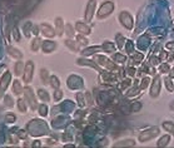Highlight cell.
<instances>
[{
	"mask_svg": "<svg viewBox=\"0 0 174 148\" xmlns=\"http://www.w3.org/2000/svg\"><path fill=\"white\" fill-rule=\"evenodd\" d=\"M114 9V4L112 2H105L104 4L100 5V8H99V10H98V18L99 19H103L105 18V16L108 15H110L112 11Z\"/></svg>",
	"mask_w": 174,
	"mask_h": 148,
	"instance_id": "6da1fadb",
	"label": "cell"
},
{
	"mask_svg": "<svg viewBox=\"0 0 174 148\" xmlns=\"http://www.w3.org/2000/svg\"><path fill=\"white\" fill-rule=\"evenodd\" d=\"M158 133H159V128L158 127H153L150 129L143 130V132L139 134V141L140 142H147V141H149V139L154 138L155 136H158Z\"/></svg>",
	"mask_w": 174,
	"mask_h": 148,
	"instance_id": "7a4b0ae2",
	"label": "cell"
},
{
	"mask_svg": "<svg viewBox=\"0 0 174 148\" xmlns=\"http://www.w3.org/2000/svg\"><path fill=\"white\" fill-rule=\"evenodd\" d=\"M119 19H120V23H122L127 29H129V30L133 29L134 21H133V18H131V15H130L128 11H123V13L119 15Z\"/></svg>",
	"mask_w": 174,
	"mask_h": 148,
	"instance_id": "3957f363",
	"label": "cell"
},
{
	"mask_svg": "<svg viewBox=\"0 0 174 148\" xmlns=\"http://www.w3.org/2000/svg\"><path fill=\"white\" fill-rule=\"evenodd\" d=\"M160 77L159 76H157L155 78H154V80H153V84H152V87H150V95L153 97V98H155V97H158V94H159V92H160Z\"/></svg>",
	"mask_w": 174,
	"mask_h": 148,
	"instance_id": "277c9868",
	"label": "cell"
},
{
	"mask_svg": "<svg viewBox=\"0 0 174 148\" xmlns=\"http://www.w3.org/2000/svg\"><path fill=\"white\" fill-rule=\"evenodd\" d=\"M10 80H11V74L8 72L4 74V77L2 78V82H0V97H2L5 92V89L8 88V85H9L10 83Z\"/></svg>",
	"mask_w": 174,
	"mask_h": 148,
	"instance_id": "5b68a950",
	"label": "cell"
},
{
	"mask_svg": "<svg viewBox=\"0 0 174 148\" xmlns=\"http://www.w3.org/2000/svg\"><path fill=\"white\" fill-rule=\"evenodd\" d=\"M33 70H34V64H33V62H28L27 65H25V73H24V82L25 83H29V82L33 78Z\"/></svg>",
	"mask_w": 174,
	"mask_h": 148,
	"instance_id": "8992f818",
	"label": "cell"
},
{
	"mask_svg": "<svg viewBox=\"0 0 174 148\" xmlns=\"http://www.w3.org/2000/svg\"><path fill=\"white\" fill-rule=\"evenodd\" d=\"M24 92H25L27 99L30 101L29 104H31V109H35L38 104H36V101H35V98H34V94H33V90L30 88H25V89H24Z\"/></svg>",
	"mask_w": 174,
	"mask_h": 148,
	"instance_id": "52a82bcc",
	"label": "cell"
},
{
	"mask_svg": "<svg viewBox=\"0 0 174 148\" xmlns=\"http://www.w3.org/2000/svg\"><path fill=\"white\" fill-rule=\"evenodd\" d=\"M94 8H95V0H90L88 6H87V11H85V20L87 21L92 20L93 14H94Z\"/></svg>",
	"mask_w": 174,
	"mask_h": 148,
	"instance_id": "ba28073f",
	"label": "cell"
},
{
	"mask_svg": "<svg viewBox=\"0 0 174 148\" xmlns=\"http://www.w3.org/2000/svg\"><path fill=\"white\" fill-rule=\"evenodd\" d=\"M39 2H40V0H27V2L24 3V6H23V10H24L23 14H27V13L31 11L38 5Z\"/></svg>",
	"mask_w": 174,
	"mask_h": 148,
	"instance_id": "9c48e42d",
	"label": "cell"
},
{
	"mask_svg": "<svg viewBox=\"0 0 174 148\" xmlns=\"http://www.w3.org/2000/svg\"><path fill=\"white\" fill-rule=\"evenodd\" d=\"M40 29H41V31H43V34L45 35V37H49V38H53L54 35H55V33H54V30L48 25V24H41L40 25Z\"/></svg>",
	"mask_w": 174,
	"mask_h": 148,
	"instance_id": "30bf717a",
	"label": "cell"
},
{
	"mask_svg": "<svg viewBox=\"0 0 174 148\" xmlns=\"http://www.w3.org/2000/svg\"><path fill=\"white\" fill-rule=\"evenodd\" d=\"M77 30L80 33V34H84V35L90 34V28L83 23H77Z\"/></svg>",
	"mask_w": 174,
	"mask_h": 148,
	"instance_id": "8fae6325",
	"label": "cell"
},
{
	"mask_svg": "<svg viewBox=\"0 0 174 148\" xmlns=\"http://www.w3.org/2000/svg\"><path fill=\"white\" fill-rule=\"evenodd\" d=\"M55 24H56V34H58V35H63V33H64V23H63V19H62V18H56Z\"/></svg>",
	"mask_w": 174,
	"mask_h": 148,
	"instance_id": "7c38bea8",
	"label": "cell"
},
{
	"mask_svg": "<svg viewBox=\"0 0 174 148\" xmlns=\"http://www.w3.org/2000/svg\"><path fill=\"white\" fill-rule=\"evenodd\" d=\"M8 53H9L11 56H14V58H18V59H20L21 56H23V54L18 50V49H15V48H13V47L8 48Z\"/></svg>",
	"mask_w": 174,
	"mask_h": 148,
	"instance_id": "4fadbf2b",
	"label": "cell"
},
{
	"mask_svg": "<svg viewBox=\"0 0 174 148\" xmlns=\"http://www.w3.org/2000/svg\"><path fill=\"white\" fill-rule=\"evenodd\" d=\"M13 90H14V93L18 94V95H20V94L23 93V87L20 85V82H19V80H15V82H14Z\"/></svg>",
	"mask_w": 174,
	"mask_h": 148,
	"instance_id": "5bb4252c",
	"label": "cell"
},
{
	"mask_svg": "<svg viewBox=\"0 0 174 148\" xmlns=\"http://www.w3.org/2000/svg\"><path fill=\"white\" fill-rule=\"evenodd\" d=\"M102 49H103L104 52H106V53H112V52L115 50V47H114V44H112V43H109V42H105V43L103 44Z\"/></svg>",
	"mask_w": 174,
	"mask_h": 148,
	"instance_id": "9a60e30c",
	"label": "cell"
},
{
	"mask_svg": "<svg viewBox=\"0 0 174 148\" xmlns=\"http://www.w3.org/2000/svg\"><path fill=\"white\" fill-rule=\"evenodd\" d=\"M163 128L165 130H168L172 134H174V123L173 122H164L163 123Z\"/></svg>",
	"mask_w": 174,
	"mask_h": 148,
	"instance_id": "2e32d148",
	"label": "cell"
},
{
	"mask_svg": "<svg viewBox=\"0 0 174 148\" xmlns=\"http://www.w3.org/2000/svg\"><path fill=\"white\" fill-rule=\"evenodd\" d=\"M170 141V137L169 136H163L160 139H159V142H158V147H165V146H168Z\"/></svg>",
	"mask_w": 174,
	"mask_h": 148,
	"instance_id": "e0dca14e",
	"label": "cell"
},
{
	"mask_svg": "<svg viewBox=\"0 0 174 148\" xmlns=\"http://www.w3.org/2000/svg\"><path fill=\"white\" fill-rule=\"evenodd\" d=\"M54 48H55V44H54L53 42H52V43H50V42H45V43L43 44V49H44L45 53H49V50L52 52Z\"/></svg>",
	"mask_w": 174,
	"mask_h": 148,
	"instance_id": "ac0fdd59",
	"label": "cell"
},
{
	"mask_svg": "<svg viewBox=\"0 0 174 148\" xmlns=\"http://www.w3.org/2000/svg\"><path fill=\"white\" fill-rule=\"evenodd\" d=\"M40 43L41 40L39 38H35L34 40H33V44H31V50L33 52H38V49L40 48Z\"/></svg>",
	"mask_w": 174,
	"mask_h": 148,
	"instance_id": "d6986e66",
	"label": "cell"
},
{
	"mask_svg": "<svg viewBox=\"0 0 174 148\" xmlns=\"http://www.w3.org/2000/svg\"><path fill=\"white\" fill-rule=\"evenodd\" d=\"M96 50H100V47H92V48H88V49H85V50L83 52V54H84V55H90V54L95 53Z\"/></svg>",
	"mask_w": 174,
	"mask_h": 148,
	"instance_id": "ffe728a7",
	"label": "cell"
},
{
	"mask_svg": "<svg viewBox=\"0 0 174 148\" xmlns=\"http://www.w3.org/2000/svg\"><path fill=\"white\" fill-rule=\"evenodd\" d=\"M38 94H39V97H40V99H43V101H45V102L49 101V95H48V93L45 92L44 89H39V90H38Z\"/></svg>",
	"mask_w": 174,
	"mask_h": 148,
	"instance_id": "44dd1931",
	"label": "cell"
},
{
	"mask_svg": "<svg viewBox=\"0 0 174 148\" xmlns=\"http://www.w3.org/2000/svg\"><path fill=\"white\" fill-rule=\"evenodd\" d=\"M23 67H24L23 62L16 63V65H15V74H16V76H20V74L23 73Z\"/></svg>",
	"mask_w": 174,
	"mask_h": 148,
	"instance_id": "7402d4cb",
	"label": "cell"
},
{
	"mask_svg": "<svg viewBox=\"0 0 174 148\" xmlns=\"http://www.w3.org/2000/svg\"><path fill=\"white\" fill-rule=\"evenodd\" d=\"M78 64H81V65H92V67L93 68H95V69H98L99 70V67H98V65L96 64H94V63H90V60H83V59H79L78 60Z\"/></svg>",
	"mask_w": 174,
	"mask_h": 148,
	"instance_id": "603a6c76",
	"label": "cell"
},
{
	"mask_svg": "<svg viewBox=\"0 0 174 148\" xmlns=\"http://www.w3.org/2000/svg\"><path fill=\"white\" fill-rule=\"evenodd\" d=\"M50 84H52V87L55 88V89H58V88H59V85H60L59 80H58L56 77H52V78H50Z\"/></svg>",
	"mask_w": 174,
	"mask_h": 148,
	"instance_id": "cb8c5ba5",
	"label": "cell"
},
{
	"mask_svg": "<svg viewBox=\"0 0 174 148\" xmlns=\"http://www.w3.org/2000/svg\"><path fill=\"white\" fill-rule=\"evenodd\" d=\"M143 60V54H140V53H137V54H134L133 55V62L135 63V64H139L140 62Z\"/></svg>",
	"mask_w": 174,
	"mask_h": 148,
	"instance_id": "d4e9b609",
	"label": "cell"
},
{
	"mask_svg": "<svg viewBox=\"0 0 174 148\" xmlns=\"http://www.w3.org/2000/svg\"><path fill=\"white\" fill-rule=\"evenodd\" d=\"M40 76H41V79H43L44 83H48V82H49V79H48V70L46 69H41Z\"/></svg>",
	"mask_w": 174,
	"mask_h": 148,
	"instance_id": "484cf974",
	"label": "cell"
},
{
	"mask_svg": "<svg viewBox=\"0 0 174 148\" xmlns=\"http://www.w3.org/2000/svg\"><path fill=\"white\" fill-rule=\"evenodd\" d=\"M124 146H134V141L130 139V141H123V143H117L115 147H124Z\"/></svg>",
	"mask_w": 174,
	"mask_h": 148,
	"instance_id": "4316f807",
	"label": "cell"
},
{
	"mask_svg": "<svg viewBox=\"0 0 174 148\" xmlns=\"http://www.w3.org/2000/svg\"><path fill=\"white\" fill-rule=\"evenodd\" d=\"M140 108H142V104H140L139 102H135V103H133L130 105V109H131V112H138Z\"/></svg>",
	"mask_w": 174,
	"mask_h": 148,
	"instance_id": "83f0119b",
	"label": "cell"
},
{
	"mask_svg": "<svg viewBox=\"0 0 174 148\" xmlns=\"http://www.w3.org/2000/svg\"><path fill=\"white\" fill-rule=\"evenodd\" d=\"M18 107H19V109H20L23 113L27 112V107H25V103H24V101L19 99V101H18Z\"/></svg>",
	"mask_w": 174,
	"mask_h": 148,
	"instance_id": "f1b7e54d",
	"label": "cell"
},
{
	"mask_svg": "<svg viewBox=\"0 0 174 148\" xmlns=\"http://www.w3.org/2000/svg\"><path fill=\"white\" fill-rule=\"evenodd\" d=\"M65 30H67V34H68L69 37H73V35H74V29H73V27L70 25V24H67V25H65Z\"/></svg>",
	"mask_w": 174,
	"mask_h": 148,
	"instance_id": "f546056e",
	"label": "cell"
},
{
	"mask_svg": "<svg viewBox=\"0 0 174 148\" xmlns=\"http://www.w3.org/2000/svg\"><path fill=\"white\" fill-rule=\"evenodd\" d=\"M114 59L117 60L118 63H124V62H125V56L122 55V54H115L114 55Z\"/></svg>",
	"mask_w": 174,
	"mask_h": 148,
	"instance_id": "4dcf8cb0",
	"label": "cell"
},
{
	"mask_svg": "<svg viewBox=\"0 0 174 148\" xmlns=\"http://www.w3.org/2000/svg\"><path fill=\"white\" fill-rule=\"evenodd\" d=\"M77 40H78L77 43H79V44H83V45H87V44H88V40H87L84 37H81V35H79V37L77 38Z\"/></svg>",
	"mask_w": 174,
	"mask_h": 148,
	"instance_id": "1f68e13d",
	"label": "cell"
},
{
	"mask_svg": "<svg viewBox=\"0 0 174 148\" xmlns=\"http://www.w3.org/2000/svg\"><path fill=\"white\" fill-rule=\"evenodd\" d=\"M159 69H160L162 73H168V72H169V65H168L167 63H164V64L160 65V68H159Z\"/></svg>",
	"mask_w": 174,
	"mask_h": 148,
	"instance_id": "d6a6232c",
	"label": "cell"
},
{
	"mask_svg": "<svg viewBox=\"0 0 174 148\" xmlns=\"http://www.w3.org/2000/svg\"><path fill=\"white\" fill-rule=\"evenodd\" d=\"M129 85H130V80H124L122 84H119V89L123 90V89H125V88L129 87Z\"/></svg>",
	"mask_w": 174,
	"mask_h": 148,
	"instance_id": "836d02e7",
	"label": "cell"
},
{
	"mask_svg": "<svg viewBox=\"0 0 174 148\" xmlns=\"http://www.w3.org/2000/svg\"><path fill=\"white\" fill-rule=\"evenodd\" d=\"M165 84H167V88H168V90H170V92H173L174 87H173L172 82H170V78H167V79H165Z\"/></svg>",
	"mask_w": 174,
	"mask_h": 148,
	"instance_id": "e575fe53",
	"label": "cell"
},
{
	"mask_svg": "<svg viewBox=\"0 0 174 148\" xmlns=\"http://www.w3.org/2000/svg\"><path fill=\"white\" fill-rule=\"evenodd\" d=\"M13 34H14V38H15V40H16V42H20V35H19V30L16 29V28H14V30H13Z\"/></svg>",
	"mask_w": 174,
	"mask_h": 148,
	"instance_id": "d590c367",
	"label": "cell"
},
{
	"mask_svg": "<svg viewBox=\"0 0 174 148\" xmlns=\"http://www.w3.org/2000/svg\"><path fill=\"white\" fill-rule=\"evenodd\" d=\"M67 45L70 47L73 50H78V47L75 45V43H74V42H71V40H67Z\"/></svg>",
	"mask_w": 174,
	"mask_h": 148,
	"instance_id": "8d00e7d4",
	"label": "cell"
},
{
	"mask_svg": "<svg viewBox=\"0 0 174 148\" xmlns=\"http://www.w3.org/2000/svg\"><path fill=\"white\" fill-rule=\"evenodd\" d=\"M117 42H118V47L122 48L124 45V38L122 35H117Z\"/></svg>",
	"mask_w": 174,
	"mask_h": 148,
	"instance_id": "74e56055",
	"label": "cell"
},
{
	"mask_svg": "<svg viewBox=\"0 0 174 148\" xmlns=\"http://www.w3.org/2000/svg\"><path fill=\"white\" fill-rule=\"evenodd\" d=\"M148 84H149V78H144V79L142 80V85H140L139 88H140V89H144V88L148 87Z\"/></svg>",
	"mask_w": 174,
	"mask_h": 148,
	"instance_id": "f35d334b",
	"label": "cell"
},
{
	"mask_svg": "<svg viewBox=\"0 0 174 148\" xmlns=\"http://www.w3.org/2000/svg\"><path fill=\"white\" fill-rule=\"evenodd\" d=\"M5 119H6L8 123H13V122H15V116L14 114H8Z\"/></svg>",
	"mask_w": 174,
	"mask_h": 148,
	"instance_id": "ab89813d",
	"label": "cell"
},
{
	"mask_svg": "<svg viewBox=\"0 0 174 148\" xmlns=\"http://www.w3.org/2000/svg\"><path fill=\"white\" fill-rule=\"evenodd\" d=\"M133 48H134L133 43H131V42H127V52H128V53L133 52Z\"/></svg>",
	"mask_w": 174,
	"mask_h": 148,
	"instance_id": "60d3db41",
	"label": "cell"
},
{
	"mask_svg": "<svg viewBox=\"0 0 174 148\" xmlns=\"http://www.w3.org/2000/svg\"><path fill=\"white\" fill-rule=\"evenodd\" d=\"M5 103H6V105L11 107V105H13V99H11V97L6 95V97H5Z\"/></svg>",
	"mask_w": 174,
	"mask_h": 148,
	"instance_id": "b9f144b4",
	"label": "cell"
},
{
	"mask_svg": "<svg viewBox=\"0 0 174 148\" xmlns=\"http://www.w3.org/2000/svg\"><path fill=\"white\" fill-rule=\"evenodd\" d=\"M39 111H41V116H46V112H48V108L45 105H40Z\"/></svg>",
	"mask_w": 174,
	"mask_h": 148,
	"instance_id": "7bdbcfd3",
	"label": "cell"
},
{
	"mask_svg": "<svg viewBox=\"0 0 174 148\" xmlns=\"http://www.w3.org/2000/svg\"><path fill=\"white\" fill-rule=\"evenodd\" d=\"M134 68H131V67H129L128 69H127V74H128V76H130V77H133L134 76Z\"/></svg>",
	"mask_w": 174,
	"mask_h": 148,
	"instance_id": "ee69618b",
	"label": "cell"
},
{
	"mask_svg": "<svg viewBox=\"0 0 174 148\" xmlns=\"http://www.w3.org/2000/svg\"><path fill=\"white\" fill-rule=\"evenodd\" d=\"M159 58H155V56H152V58H150V62H152V64L153 65H157V64H158L159 63Z\"/></svg>",
	"mask_w": 174,
	"mask_h": 148,
	"instance_id": "f6af8a7d",
	"label": "cell"
},
{
	"mask_svg": "<svg viewBox=\"0 0 174 148\" xmlns=\"http://www.w3.org/2000/svg\"><path fill=\"white\" fill-rule=\"evenodd\" d=\"M18 136H19V138H27V133H25V130H19L18 132Z\"/></svg>",
	"mask_w": 174,
	"mask_h": 148,
	"instance_id": "bcb514c9",
	"label": "cell"
},
{
	"mask_svg": "<svg viewBox=\"0 0 174 148\" xmlns=\"http://www.w3.org/2000/svg\"><path fill=\"white\" fill-rule=\"evenodd\" d=\"M62 97H63L62 90H56V92H55V99L58 101V99H59V98H62Z\"/></svg>",
	"mask_w": 174,
	"mask_h": 148,
	"instance_id": "7dc6e473",
	"label": "cell"
},
{
	"mask_svg": "<svg viewBox=\"0 0 174 148\" xmlns=\"http://www.w3.org/2000/svg\"><path fill=\"white\" fill-rule=\"evenodd\" d=\"M63 139H64V142L71 141V136H69V134H64V136H63Z\"/></svg>",
	"mask_w": 174,
	"mask_h": 148,
	"instance_id": "c3c4849f",
	"label": "cell"
},
{
	"mask_svg": "<svg viewBox=\"0 0 174 148\" xmlns=\"http://www.w3.org/2000/svg\"><path fill=\"white\" fill-rule=\"evenodd\" d=\"M85 97H87V99H88V104H93V102H92V95H90V93H87Z\"/></svg>",
	"mask_w": 174,
	"mask_h": 148,
	"instance_id": "681fc988",
	"label": "cell"
},
{
	"mask_svg": "<svg viewBox=\"0 0 174 148\" xmlns=\"http://www.w3.org/2000/svg\"><path fill=\"white\" fill-rule=\"evenodd\" d=\"M167 48H168V49H174V43H168V44H167Z\"/></svg>",
	"mask_w": 174,
	"mask_h": 148,
	"instance_id": "f907efd6",
	"label": "cell"
},
{
	"mask_svg": "<svg viewBox=\"0 0 174 148\" xmlns=\"http://www.w3.org/2000/svg\"><path fill=\"white\" fill-rule=\"evenodd\" d=\"M169 77H170V78H174V68L170 70V76H169Z\"/></svg>",
	"mask_w": 174,
	"mask_h": 148,
	"instance_id": "816d5d0a",
	"label": "cell"
},
{
	"mask_svg": "<svg viewBox=\"0 0 174 148\" xmlns=\"http://www.w3.org/2000/svg\"><path fill=\"white\" fill-rule=\"evenodd\" d=\"M36 143H34V144H33V147H38V146H40V143H39V141H35Z\"/></svg>",
	"mask_w": 174,
	"mask_h": 148,
	"instance_id": "f5cc1de1",
	"label": "cell"
},
{
	"mask_svg": "<svg viewBox=\"0 0 174 148\" xmlns=\"http://www.w3.org/2000/svg\"><path fill=\"white\" fill-rule=\"evenodd\" d=\"M170 108L174 111V103H172V104H170Z\"/></svg>",
	"mask_w": 174,
	"mask_h": 148,
	"instance_id": "db71d44e",
	"label": "cell"
}]
</instances>
